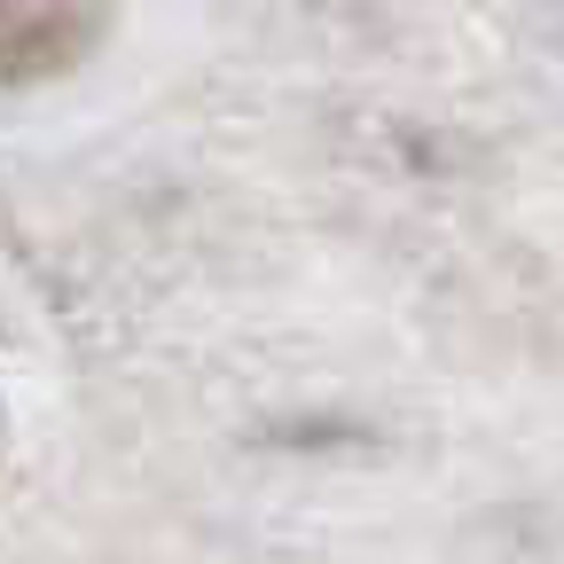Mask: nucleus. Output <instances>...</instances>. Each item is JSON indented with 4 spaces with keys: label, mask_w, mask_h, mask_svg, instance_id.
<instances>
[{
    "label": "nucleus",
    "mask_w": 564,
    "mask_h": 564,
    "mask_svg": "<svg viewBox=\"0 0 564 564\" xmlns=\"http://www.w3.org/2000/svg\"><path fill=\"white\" fill-rule=\"evenodd\" d=\"M102 24V0H0V79L63 70Z\"/></svg>",
    "instance_id": "f257e3e1"
}]
</instances>
